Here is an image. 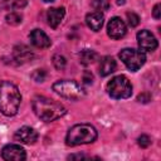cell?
<instances>
[{
	"label": "cell",
	"mask_w": 161,
	"mask_h": 161,
	"mask_svg": "<svg viewBox=\"0 0 161 161\" xmlns=\"http://www.w3.org/2000/svg\"><path fill=\"white\" fill-rule=\"evenodd\" d=\"M97 53L94 50H91V49H84L79 53V62L84 65H88L91 63H93L96 59H97Z\"/></svg>",
	"instance_id": "obj_16"
},
{
	"label": "cell",
	"mask_w": 161,
	"mask_h": 161,
	"mask_svg": "<svg viewBox=\"0 0 161 161\" xmlns=\"http://www.w3.org/2000/svg\"><path fill=\"white\" fill-rule=\"evenodd\" d=\"M45 3H50V1H53V0H44Z\"/></svg>",
	"instance_id": "obj_29"
},
{
	"label": "cell",
	"mask_w": 161,
	"mask_h": 161,
	"mask_svg": "<svg viewBox=\"0 0 161 161\" xmlns=\"http://www.w3.org/2000/svg\"><path fill=\"white\" fill-rule=\"evenodd\" d=\"M21 96L18 87L9 82H0V112L5 116H14L19 111Z\"/></svg>",
	"instance_id": "obj_2"
},
{
	"label": "cell",
	"mask_w": 161,
	"mask_h": 161,
	"mask_svg": "<svg viewBox=\"0 0 161 161\" xmlns=\"http://www.w3.org/2000/svg\"><path fill=\"white\" fill-rule=\"evenodd\" d=\"M14 138L15 141H19L21 143H25V145H33L35 143V141L38 140V133L34 128L31 127H28V126H24L21 128H19L15 135H14Z\"/></svg>",
	"instance_id": "obj_10"
},
{
	"label": "cell",
	"mask_w": 161,
	"mask_h": 161,
	"mask_svg": "<svg viewBox=\"0 0 161 161\" xmlns=\"http://www.w3.org/2000/svg\"><path fill=\"white\" fill-rule=\"evenodd\" d=\"M29 39H30V43L36 48H48L52 44L49 36L40 29H34L29 34Z\"/></svg>",
	"instance_id": "obj_11"
},
{
	"label": "cell",
	"mask_w": 161,
	"mask_h": 161,
	"mask_svg": "<svg viewBox=\"0 0 161 161\" xmlns=\"http://www.w3.org/2000/svg\"><path fill=\"white\" fill-rule=\"evenodd\" d=\"M65 58L63 57V55H60V54H57V55H54L53 57V64H54V67L57 68V69H63L64 67H65Z\"/></svg>",
	"instance_id": "obj_19"
},
{
	"label": "cell",
	"mask_w": 161,
	"mask_h": 161,
	"mask_svg": "<svg viewBox=\"0 0 161 161\" xmlns=\"http://www.w3.org/2000/svg\"><path fill=\"white\" fill-rule=\"evenodd\" d=\"M64 14H65V10L64 8H50L47 13V19H48V24L55 29L58 28V25L60 24V21L63 20L64 18Z\"/></svg>",
	"instance_id": "obj_12"
},
{
	"label": "cell",
	"mask_w": 161,
	"mask_h": 161,
	"mask_svg": "<svg viewBox=\"0 0 161 161\" xmlns=\"http://www.w3.org/2000/svg\"><path fill=\"white\" fill-rule=\"evenodd\" d=\"M1 156L6 161H23L26 158V153H25L24 148L20 147L19 145H14V143H9V145L4 146L3 151H1Z\"/></svg>",
	"instance_id": "obj_8"
},
{
	"label": "cell",
	"mask_w": 161,
	"mask_h": 161,
	"mask_svg": "<svg viewBox=\"0 0 161 161\" xmlns=\"http://www.w3.org/2000/svg\"><path fill=\"white\" fill-rule=\"evenodd\" d=\"M83 80H84V83H87V84H89V83H92L93 82V74L91 73V72H84V74H83Z\"/></svg>",
	"instance_id": "obj_24"
},
{
	"label": "cell",
	"mask_w": 161,
	"mask_h": 161,
	"mask_svg": "<svg viewBox=\"0 0 161 161\" xmlns=\"http://www.w3.org/2000/svg\"><path fill=\"white\" fill-rule=\"evenodd\" d=\"M33 109H34V113L42 121H45V122L55 121L63 117L67 112L65 107L62 103L43 96H36L33 99Z\"/></svg>",
	"instance_id": "obj_1"
},
{
	"label": "cell",
	"mask_w": 161,
	"mask_h": 161,
	"mask_svg": "<svg viewBox=\"0 0 161 161\" xmlns=\"http://www.w3.org/2000/svg\"><path fill=\"white\" fill-rule=\"evenodd\" d=\"M92 5L96 10L102 11V10H107L109 8V0H93Z\"/></svg>",
	"instance_id": "obj_17"
},
{
	"label": "cell",
	"mask_w": 161,
	"mask_h": 161,
	"mask_svg": "<svg viewBox=\"0 0 161 161\" xmlns=\"http://www.w3.org/2000/svg\"><path fill=\"white\" fill-rule=\"evenodd\" d=\"M126 16H127V20H128L130 26H137V25H138V23H140V16H138L137 14H135V13L131 11V13H127Z\"/></svg>",
	"instance_id": "obj_20"
},
{
	"label": "cell",
	"mask_w": 161,
	"mask_h": 161,
	"mask_svg": "<svg viewBox=\"0 0 161 161\" xmlns=\"http://www.w3.org/2000/svg\"><path fill=\"white\" fill-rule=\"evenodd\" d=\"M25 5H26V0H15V1H14V6H15V8H20V9H21V8H24Z\"/></svg>",
	"instance_id": "obj_26"
},
{
	"label": "cell",
	"mask_w": 161,
	"mask_h": 161,
	"mask_svg": "<svg viewBox=\"0 0 161 161\" xmlns=\"http://www.w3.org/2000/svg\"><path fill=\"white\" fill-rule=\"evenodd\" d=\"M14 57H15V59L18 62L24 63V62H28V60H30L33 58V53L28 47L18 45V47L14 48Z\"/></svg>",
	"instance_id": "obj_15"
},
{
	"label": "cell",
	"mask_w": 161,
	"mask_h": 161,
	"mask_svg": "<svg viewBox=\"0 0 161 161\" xmlns=\"http://www.w3.org/2000/svg\"><path fill=\"white\" fill-rule=\"evenodd\" d=\"M108 94L114 99H125L131 97L132 94V86L127 77L125 75H116L112 78L107 84Z\"/></svg>",
	"instance_id": "obj_5"
},
{
	"label": "cell",
	"mask_w": 161,
	"mask_h": 161,
	"mask_svg": "<svg viewBox=\"0 0 161 161\" xmlns=\"http://www.w3.org/2000/svg\"><path fill=\"white\" fill-rule=\"evenodd\" d=\"M152 15L155 19H160L161 18V14H160V4H156L153 10H152Z\"/></svg>",
	"instance_id": "obj_25"
},
{
	"label": "cell",
	"mask_w": 161,
	"mask_h": 161,
	"mask_svg": "<svg viewBox=\"0 0 161 161\" xmlns=\"http://www.w3.org/2000/svg\"><path fill=\"white\" fill-rule=\"evenodd\" d=\"M137 43L140 49L143 52H152L157 48V40L155 35L146 29L140 30L137 33Z\"/></svg>",
	"instance_id": "obj_7"
},
{
	"label": "cell",
	"mask_w": 161,
	"mask_h": 161,
	"mask_svg": "<svg viewBox=\"0 0 161 161\" xmlns=\"http://www.w3.org/2000/svg\"><path fill=\"white\" fill-rule=\"evenodd\" d=\"M53 91L58 93L59 96L67 98V99H80L86 96V91L80 84H78L75 80L69 79H62L53 84Z\"/></svg>",
	"instance_id": "obj_4"
},
{
	"label": "cell",
	"mask_w": 161,
	"mask_h": 161,
	"mask_svg": "<svg viewBox=\"0 0 161 161\" xmlns=\"http://www.w3.org/2000/svg\"><path fill=\"white\" fill-rule=\"evenodd\" d=\"M137 143H138L140 147L146 148V147H148V146L151 145V138H150L147 135H141V136L138 137V140H137Z\"/></svg>",
	"instance_id": "obj_21"
},
{
	"label": "cell",
	"mask_w": 161,
	"mask_h": 161,
	"mask_svg": "<svg viewBox=\"0 0 161 161\" xmlns=\"http://www.w3.org/2000/svg\"><path fill=\"white\" fill-rule=\"evenodd\" d=\"M119 59L125 63V65L132 70L136 72L146 62V55L143 52L137 50V49H132V48H125L119 52L118 54Z\"/></svg>",
	"instance_id": "obj_6"
},
{
	"label": "cell",
	"mask_w": 161,
	"mask_h": 161,
	"mask_svg": "<svg viewBox=\"0 0 161 161\" xmlns=\"http://www.w3.org/2000/svg\"><path fill=\"white\" fill-rule=\"evenodd\" d=\"M116 67H117L116 60L112 57L106 55L99 60V74L102 77H107L116 70Z\"/></svg>",
	"instance_id": "obj_14"
},
{
	"label": "cell",
	"mask_w": 161,
	"mask_h": 161,
	"mask_svg": "<svg viewBox=\"0 0 161 161\" xmlns=\"http://www.w3.org/2000/svg\"><path fill=\"white\" fill-rule=\"evenodd\" d=\"M31 77H33V79H34L35 82H43V80L45 79V77H47V73H45L44 69H36V70L31 74Z\"/></svg>",
	"instance_id": "obj_22"
},
{
	"label": "cell",
	"mask_w": 161,
	"mask_h": 161,
	"mask_svg": "<svg viewBox=\"0 0 161 161\" xmlns=\"http://www.w3.org/2000/svg\"><path fill=\"white\" fill-rule=\"evenodd\" d=\"M69 158H86V156H83V155H73V156H69Z\"/></svg>",
	"instance_id": "obj_27"
},
{
	"label": "cell",
	"mask_w": 161,
	"mask_h": 161,
	"mask_svg": "<svg viewBox=\"0 0 161 161\" xmlns=\"http://www.w3.org/2000/svg\"><path fill=\"white\" fill-rule=\"evenodd\" d=\"M6 23L10 25H18L21 23V16L16 13H10L6 15Z\"/></svg>",
	"instance_id": "obj_18"
},
{
	"label": "cell",
	"mask_w": 161,
	"mask_h": 161,
	"mask_svg": "<svg viewBox=\"0 0 161 161\" xmlns=\"http://www.w3.org/2000/svg\"><path fill=\"white\" fill-rule=\"evenodd\" d=\"M97 138V130L88 123L74 125L67 133L65 142L69 146H78L84 143H92Z\"/></svg>",
	"instance_id": "obj_3"
},
{
	"label": "cell",
	"mask_w": 161,
	"mask_h": 161,
	"mask_svg": "<svg viewBox=\"0 0 161 161\" xmlns=\"http://www.w3.org/2000/svg\"><path fill=\"white\" fill-rule=\"evenodd\" d=\"M126 31H127V28H126V24L123 23V20L121 18H112L109 21H108V25H107V34L108 36H111L112 39H121L126 35Z\"/></svg>",
	"instance_id": "obj_9"
},
{
	"label": "cell",
	"mask_w": 161,
	"mask_h": 161,
	"mask_svg": "<svg viewBox=\"0 0 161 161\" xmlns=\"http://www.w3.org/2000/svg\"><path fill=\"white\" fill-rule=\"evenodd\" d=\"M117 4L121 5V4H125V0H117Z\"/></svg>",
	"instance_id": "obj_28"
},
{
	"label": "cell",
	"mask_w": 161,
	"mask_h": 161,
	"mask_svg": "<svg viewBox=\"0 0 161 161\" xmlns=\"http://www.w3.org/2000/svg\"><path fill=\"white\" fill-rule=\"evenodd\" d=\"M103 20L104 19H103V15L101 14V11H92V13L87 14V16H86V24L93 31L101 30V28L103 25Z\"/></svg>",
	"instance_id": "obj_13"
},
{
	"label": "cell",
	"mask_w": 161,
	"mask_h": 161,
	"mask_svg": "<svg viewBox=\"0 0 161 161\" xmlns=\"http://www.w3.org/2000/svg\"><path fill=\"white\" fill-rule=\"evenodd\" d=\"M137 101L138 102H142V103H147L148 101H151V96L148 93H142L137 97Z\"/></svg>",
	"instance_id": "obj_23"
}]
</instances>
